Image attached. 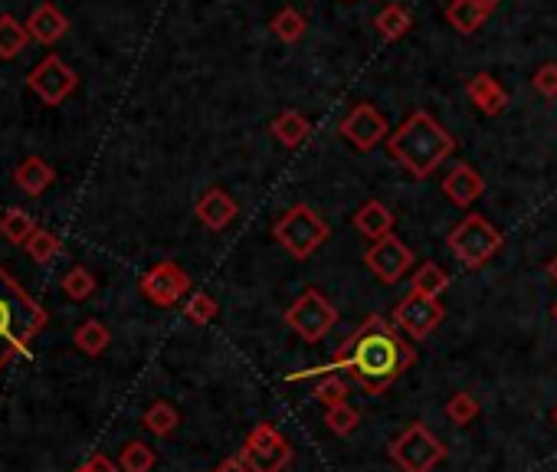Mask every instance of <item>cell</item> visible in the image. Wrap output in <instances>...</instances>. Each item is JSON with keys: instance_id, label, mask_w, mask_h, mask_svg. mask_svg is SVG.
Returning <instances> with one entry per match:
<instances>
[{"instance_id": "8", "label": "cell", "mask_w": 557, "mask_h": 472, "mask_svg": "<svg viewBox=\"0 0 557 472\" xmlns=\"http://www.w3.org/2000/svg\"><path fill=\"white\" fill-rule=\"evenodd\" d=\"M240 459L253 472H282L292 463V446L272 423H256L246 436Z\"/></svg>"}, {"instance_id": "25", "label": "cell", "mask_w": 557, "mask_h": 472, "mask_svg": "<svg viewBox=\"0 0 557 472\" xmlns=\"http://www.w3.org/2000/svg\"><path fill=\"white\" fill-rule=\"evenodd\" d=\"M27 40H30L27 23H20L17 17H10V14L0 17V59H14L17 53H23Z\"/></svg>"}, {"instance_id": "35", "label": "cell", "mask_w": 557, "mask_h": 472, "mask_svg": "<svg viewBox=\"0 0 557 472\" xmlns=\"http://www.w3.org/2000/svg\"><path fill=\"white\" fill-rule=\"evenodd\" d=\"M59 236L53 230H37L30 236V243H27V253L37 259V263H50V259L59 253Z\"/></svg>"}, {"instance_id": "24", "label": "cell", "mask_w": 557, "mask_h": 472, "mask_svg": "<svg viewBox=\"0 0 557 472\" xmlns=\"http://www.w3.org/2000/svg\"><path fill=\"white\" fill-rule=\"evenodd\" d=\"M446 289H449V273L440 263H430V259H426V263L417 266V273H413V292L440 299Z\"/></svg>"}, {"instance_id": "21", "label": "cell", "mask_w": 557, "mask_h": 472, "mask_svg": "<svg viewBox=\"0 0 557 472\" xmlns=\"http://www.w3.org/2000/svg\"><path fill=\"white\" fill-rule=\"evenodd\" d=\"M53 177H56L53 168H50V164H46L43 158H27L23 164H17V171H14V181H17L27 194H33V197L43 194L46 187L53 184Z\"/></svg>"}, {"instance_id": "7", "label": "cell", "mask_w": 557, "mask_h": 472, "mask_svg": "<svg viewBox=\"0 0 557 472\" xmlns=\"http://www.w3.org/2000/svg\"><path fill=\"white\" fill-rule=\"evenodd\" d=\"M286 325L308 345H318L338 325V309L318 289H305L286 309Z\"/></svg>"}, {"instance_id": "4", "label": "cell", "mask_w": 557, "mask_h": 472, "mask_svg": "<svg viewBox=\"0 0 557 472\" xmlns=\"http://www.w3.org/2000/svg\"><path fill=\"white\" fill-rule=\"evenodd\" d=\"M272 236H276L279 246L292 259H308L318 246L328 240L331 230H328V223L318 210H312L308 204H295L276 223H272Z\"/></svg>"}, {"instance_id": "39", "label": "cell", "mask_w": 557, "mask_h": 472, "mask_svg": "<svg viewBox=\"0 0 557 472\" xmlns=\"http://www.w3.org/2000/svg\"><path fill=\"white\" fill-rule=\"evenodd\" d=\"M548 276H551V279L557 282V256H554L551 263H548Z\"/></svg>"}, {"instance_id": "16", "label": "cell", "mask_w": 557, "mask_h": 472, "mask_svg": "<svg viewBox=\"0 0 557 472\" xmlns=\"http://www.w3.org/2000/svg\"><path fill=\"white\" fill-rule=\"evenodd\" d=\"M466 96L485 115H502L508 109V92L492 73H476L466 82Z\"/></svg>"}, {"instance_id": "2", "label": "cell", "mask_w": 557, "mask_h": 472, "mask_svg": "<svg viewBox=\"0 0 557 472\" xmlns=\"http://www.w3.org/2000/svg\"><path fill=\"white\" fill-rule=\"evenodd\" d=\"M390 158L400 161L413 177H430L456 151V138L430 112H413L397 132L387 135Z\"/></svg>"}, {"instance_id": "14", "label": "cell", "mask_w": 557, "mask_h": 472, "mask_svg": "<svg viewBox=\"0 0 557 472\" xmlns=\"http://www.w3.org/2000/svg\"><path fill=\"white\" fill-rule=\"evenodd\" d=\"M443 194L449 197V204H456V207L466 210L485 194V181H482V174L476 168H469V164L462 161V164H456L453 171H449V177L443 181Z\"/></svg>"}, {"instance_id": "37", "label": "cell", "mask_w": 557, "mask_h": 472, "mask_svg": "<svg viewBox=\"0 0 557 472\" xmlns=\"http://www.w3.org/2000/svg\"><path fill=\"white\" fill-rule=\"evenodd\" d=\"M76 472H122V466H115L105 453H96V456H89Z\"/></svg>"}, {"instance_id": "18", "label": "cell", "mask_w": 557, "mask_h": 472, "mask_svg": "<svg viewBox=\"0 0 557 472\" xmlns=\"http://www.w3.org/2000/svg\"><path fill=\"white\" fill-rule=\"evenodd\" d=\"M27 30H30V40L56 43V40L69 30V20L63 17V10H59V7L43 4V7H37V10H33V14H30Z\"/></svg>"}, {"instance_id": "1", "label": "cell", "mask_w": 557, "mask_h": 472, "mask_svg": "<svg viewBox=\"0 0 557 472\" xmlns=\"http://www.w3.org/2000/svg\"><path fill=\"white\" fill-rule=\"evenodd\" d=\"M413 361H417V354H413L410 341L400 338L397 325L387 322L384 315H371L364 318L361 328H354L351 338L328 364L335 374L345 368L367 394H384L400 374L413 368Z\"/></svg>"}, {"instance_id": "38", "label": "cell", "mask_w": 557, "mask_h": 472, "mask_svg": "<svg viewBox=\"0 0 557 472\" xmlns=\"http://www.w3.org/2000/svg\"><path fill=\"white\" fill-rule=\"evenodd\" d=\"M213 472H253V469L246 466L240 456H230V459H223V463H220L217 469H213Z\"/></svg>"}, {"instance_id": "41", "label": "cell", "mask_w": 557, "mask_h": 472, "mask_svg": "<svg viewBox=\"0 0 557 472\" xmlns=\"http://www.w3.org/2000/svg\"><path fill=\"white\" fill-rule=\"evenodd\" d=\"M554 423H557V407H554Z\"/></svg>"}, {"instance_id": "17", "label": "cell", "mask_w": 557, "mask_h": 472, "mask_svg": "<svg viewBox=\"0 0 557 472\" xmlns=\"http://www.w3.org/2000/svg\"><path fill=\"white\" fill-rule=\"evenodd\" d=\"M354 230L367 240H384L387 233H394V210L381 200H367L358 210H354Z\"/></svg>"}, {"instance_id": "26", "label": "cell", "mask_w": 557, "mask_h": 472, "mask_svg": "<svg viewBox=\"0 0 557 472\" xmlns=\"http://www.w3.org/2000/svg\"><path fill=\"white\" fill-rule=\"evenodd\" d=\"M76 348L82 351V354H89V358H99V354L109 348V341H112V335H109V328H105L102 322H96V318H89V322H82L79 328H76Z\"/></svg>"}, {"instance_id": "12", "label": "cell", "mask_w": 557, "mask_h": 472, "mask_svg": "<svg viewBox=\"0 0 557 472\" xmlns=\"http://www.w3.org/2000/svg\"><path fill=\"white\" fill-rule=\"evenodd\" d=\"M27 82H30V89L40 96L43 105H59L76 92L79 76L59 56H46L43 63L27 76Z\"/></svg>"}, {"instance_id": "13", "label": "cell", "mask_w": 557, "mask_h": 472, "mask_svg": "<svg viewBox=\"0 0 557 472\" xmlns=\"http://www.w3.org/2000/svg\"><path fill=\"white\" fill-rule=\"evenodd\" d=\"M387 135H390L387 118L371 102H358L345 115V122H341V138H348L358 151H371L374 145L387 141Z\"/></svg>"}, {"instance_id": "29", "label": "cell", "mask_w": 557, "mask_h": 472, "mask_svg": "<svg viewBox=\"0 0 557 472\" xmlns=\"http://www.w3.org/2000/svg\"><path fill=\"white\" fill-rule=\"evenodd\" d=\"M348 394H351V387H348V381H345L341 374H325V377H318L315 387H312V397L318 400V404H325V407L348 404Z\"/></svg>"}, {"instance_id": "15", "label": "cell", "mask_w": 557, "mask_h": 472, "mask_svg": "<svg viewBox=\"0 0 557 472\" xmlns=\"http://www.w3.org/2000/svg\"><path fill=\"white\" fill-rule=\"evenodd\" d=\"M236 200L227 194V191H220V187H210V191L197 200V207H194V214L197 220L204 223L207 230H227L230 223L236 220Z\"/></svg>"}, {"instance_id": "31", "label": "cell", "mask_w": 557, "mask_h": 472, "mask_svg": "<svg viewBox=\"0 0 557 472\" xmlns=\"http://www.w3.org/2000/svg\"><path fill=\"white\" fill-rule=\"evenodd\" d=\"M118 466H122V472H151L154 469V450L148 443H141V440L125 443Z\"/></svg>"}, {"instance_id": "34", "label": "cell", "mask_w": 557, "mask_h": 472, "mask_svg": "<svg viewBox=\"0 0 557 472\" xmlns=\"http://www.w3.org/2000/svg\"><path fill=\"white\" fill-rule=\"evenodd\" d=\"M217 312H220V305L210 292H194L184 305V315L191 318L194 325H210L213 318H217Z\"/></svg>"}, {"instance_id": "6", "label": "cell", "mask_w": 557, "mask_h": 472, "mask_svg": "<svg viewBox=\"0 0 557 472\" xmlns=\"http://www.w3.org/2000/svg\"><path fill=\"white\" fill-rule=\"evenodd\" d=\"M390 459H394L400 472H433L446 459V446L426 423H410L390 443Z\"/></svg>"}, {"instance_id": "9", "label": "cell", "mask_w": 557, "mask_h": 472, "mask_svg": "<svg viewBox=\"0 0 557 472\" xmlns=\"http://www.w3.org/2000/svg\"><path fill=\"white\" fill-rule=\"evenodd\" d=\"M443 305L440 299H430V295H420V292H407L404 299L397 302L394 309V325L400 332H407L410 341H423L433 335V328L443 322Z\"/></svg>"}, {"instance_id": "5", "label": "cell", "mask_w": 557, "mask_h": 472, "mask_svg": "<svg viewBox=\"0 0 557 472\" xmlns=\"http://www.w3.org/2000/svg\"><path fill=\"white\" fill-rule=\"evenodd\" d=\"M502 243H505V236L495 230L492 220H485L482 214H466L453 227V233L446 236L449 253H453L459 263L469 266V269H479V266L489 263V259L502 250Z\"/></svg>"}, {"instance_id": "22", "label": "cell", "mask_w": 557, "mask_h": 472, "mask_svg": "<svg viewBox=\"0 0 557 472\" xmlns=\"http://www.w3.org/2000/svg\"><path fill=\"white\" fill-rule=\"evenodd\" d=\"M374 27H377V33H381L384 40H400V37H407V33H410L413 14L404 4H387L381 14L374 17Z\"/></svg>"}, {"instance_id": "28", "label": "cell", "mask_w": 557, "mask_h": 472, "mask_svg": "<svg viewBox=\"0 0 557 472\" xmlns=\"http://www.w3.org/2000/svg\"><path fill=\"white\" fill-rule=\"evenodd\" d=\"M145 430H151L154 436H171L177 430V423H181V413H177L168 400H154V404L145 410Z\"/></svg>"}, {"instance_id": "20", "label": "cell", "mask_w": 557, "mask_h": 472, "mask_svg": "<svg viewBox=\"0 0 557 472\" xmlns=\"http://www.w3.org/2000/svg\"><path fill=\"white\" fill-rule=\"evenodd\" d=\"M272 135H276V141H282L286 148H299L302 141L312 135V125H308V118L302 112H279L276 118H272Z\"/></svg>"}, {"instance_id": "33", "label": "cell", "mask_w": 557, "mask_h": 472, "mask_svg": "<svg viewBox=\"0 0 557 472\" xmlns=\"http://www.w3.org/2000/svg\"><path fill=\"white\" fill-rule=\"evenodd\" d=\"M325 423H328V430H331V433L348 436V433L358 430L361 413L354 410L351 404H335V407H328V410H325Z\"/></svg>"}, {"instance_id": "40", "label": "cell", "mask_w": 557, "mask_h": 472, "mask_svg": "<svg viewBox=\"0 0 557 472\" xmlns=\"http://www.w3.org/2000/svg\"><path fill=\"white\" fill-rule=\"evenodd\" d=\"M479 4H482V7H489V10H495V7L502 4V0H479Z\"/></svg>"}, {"instance_id": "10", "label": "cell", "mask_w": 557, "mask_h": 472, "mask_svg": "<svg viewBox=\"0 0 557 472\" xmlns=\"http://www.w3.org/2000/svg\"><path fill=\"white\" fill-rule=\"evenodd\" d=\"M364 263H367V269H371V273L381 279V282H387V286H397V282L410 273L413 250H410L404 240H400V236L387 233L384 240H377V243L367 246Z\"/></svg>"}, {"instance_id": "36", "label": "cell", "mask_w": 557, "mask_h": 472, "mask_svg": "<svg viewBox=\"0 0 557 472\" xmlns=\"http://www.w3.org/2000/svg\"><path fill=\"white\" fill-rule=\"evenodd\" d=\"M535 89L541 92L544 99L557 96V63H544L535 73Z\"/></svg>"}, {"instance_id": "30", "label": "cell", "mask_w": 557, "mask_h": 472, "mask_svg": "<svg viewBox=\"0 0 557 472\" xmlns=\"http://www.w3.org/2000/svg\"><path fill=\"white\" fill-rule=\"evenodd\" d=\"M479 413H482L479 400L472 397L469 391H459V394H453L446 400V417L453 420L456 427H469V423H476Z\"/></svg>"}, {"instance_id": "11", "label": "cell", "mask_w": 557, "mask_h": 472, "mask_svg": "<svg viewBox=\"0 0 557 472\" xmlns=\"http://www.w3.org/2000/svg\"><path fill=\"white\" fill-rule=\"evenodd\" d=\"M138 289L151 305H158V309H171V305L181 302L187 295V289H191V276H187L177 263H158L141 276Z\"/></svg>"}, {"instance_id": "32", "label": "cell", "mask_w": 557, "mask_h": 472, "mask_svg": "<svg viewBox=\"0 0 557 472\" xmlns=\"http://www.w3.org/2000/svg\"><path fill=\"white\" fill-rule=\"evenodd\" d=\"M63 292H66L73 302L89 299V295L96 292V276H92L86 266H73V269H69V273L63 276Z\"/></svg>"}, {"instance_id": "3", "label": "cell", "mask_w": 557, "mask_h": 472, "mask_svg": "<svg viewBox=\"0 0 557 472\" xmlns=\"http://www.w3.org/2000/svg\"><path fill=\"white\" fill-rule=\"evenodd\" d=\"M46 325V309L30 299L23 286L0 266V368L17 354L30 351V341Z\"/></svg>"}, {"instance_id": "19", "label": "cell", "mask_w": 557, "mask_h": 472, "mask_svg": "<svg viewBox=\"0 0 557 472\" xmlns=\"http://www.w3.org/2000/svg\"><path fill=\"white\" fill-rule=\"evenodd\" d=\"M492 10L489 7H482L479 0H449V7H446V20H449V27H456L459 33H476L482 30V23L489 20Z\"/></svg>"}, {"instance_id": "23", "label": "cell", "mask_w": 557, "mask_h": 472, "mask_svg": "<svg viewBox=\"0 0 557 472\" xmlns=\"http://www.w3.org/2000/svg\"><path fill=\"white\" fill-rule=\"evenodd\" d=\"M269 30H272V37L282 40V43H299L305 37V30H308V20L302 17V10H295V7H282L276 17L269 20Z\"/></svg>"}, {"instance_id": "27", "label": "cell", "mask_w": 557, "mask_h": 472, "mask_svg": "<svg viewBox=\"0 0 557 472\" xmlns=\"http://www.w3.org/2000/svg\"><path fill=\"white\" fill-rule=\"evenodd\" d=\"M33 233H37V220H33L27 210H7V214L0 217V236L10 240L14 246L30 243Z\"/></svg>"}]
</instances>
